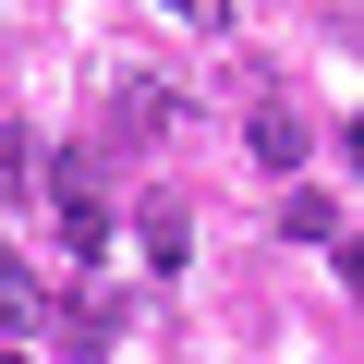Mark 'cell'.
Here are the masks:
<instances>
[{
  "label": "cell",
  "instance_id": "obj_7",
  "mask_svg": "<svg viewBox=\"0 0 364 364\" xmlns=\"http://www.w3.org/2000/svg\"><path fill=\"white\" fill-rule=\"evenodd\" d=\"M182 243H195V219L158 195V207H146V267H182Z\"/></svg>",
  "mask_w": 364,
  "mask_h": 364
},
{
  "label": "cell",
  "instance_id": "obj_12",
  "mask_svg": "<svg viewBox=\"0 0 364 364\" xmlns=\"http://www.w3.org/2000/svg\"><path fill=\"white\" fill-rule=\"evenodd\" d=\"M0 364H13V352H0Z\"/></svg>",
  "mask_w": 364,
  "mask_h": 364
},
{
  "label": "cell",
  "instance_id": "obj_6",
  "mask_svg": "<svg viewBox=\"0 0 364 364\" xmlns=\"http://www.w3.org/2000/svg\"><path fill=\"white\" fill-rule=\"evenodd\" d=\"M25 182H49V146H37V134H0V207H13Z\"/></svg>",
  "mask_w": 364,
  "mask_h": 364
},
{
  "label": "cell",
  "instance_id": "obj_1",
  "mask_svg": "<svg viewBox=\"0 0 364 364\" xmlns=\"http://www.w3.org/2000/svg\"><path fill=\"white\" fill-rule=\"evenodd\" d=\"M49 195H61V243L73 255H109V158H49Z\"/></svg>",
  "mask_w": 364,
  "mask_h": 364
},
{
  "label": "cell",
  "instance_id": "obj_11",
  "mask_svg": "<svg viewBox=\"0 0 364 364\" xmlns=\"http://www.w3.org/2000/svg\"><path fill=\"white\" fill-rule=\"evenodd\" d=\"M352 170H364V122H352Z\"/></svg>",
  "mask_w": 364,
  "mask_h": 364
},
{
  "label": "cell",
  "instance_id": "obj_10",
  "mask_svg": "<svg viewBox=\"0 0 364 364\" xmlns=\"http://www.w3.org/2000/svg\"><path fill=\"white\" fill-rule=\"evenodd\" d=\"M340 279H352V291H364V231H340Z\"/></svg>",
  "mask_w": 364,
  "mask_h": 364
},
{
  "label": "cell",
  "instance_id": "obj_9",
  "mask_svg": "<svg viewBox=\"0 0 364 364\" xmlns=\"http://www.w3.org/2000/svg\"><path fill=\"white\" fill-rule=\"evenodd\" d=\"M170 25H231V0H158Z\"/></svg>",
  "mask_w": 364,
  "mask_h": 364
},
{
  "label": "cell",
  "instance_id": "obj_4",
  "mask_svg": "<svg viewBox=\"0 0 364 364\" xmlns=\"http://www.w3.org/2000/svg\"><path fill=\"white\" fill-rule=\"evenodd\" d=\"M109 109H122V134H170V85H158V73H122Z\"/></svg>",
  "mask_w": 364,
  "mask_h": 364
},
{
  "label": "cell",
  "instance_id": "obj_2",
  "mask_svg": "<svg viewBox=\"0 0 364 364\" xmlns=\"http://www.w3.org/2000/svg\"><path fill=\"white\" fill-rule=\"evenodd\" d=\"M49 328H61L73 352H109V340H122V291H97V279H85L73 304H49Z\"/></svg>",
  "mask_w": 364,
  "mask_h": 364
},
{
  "label": "cell",
  "instance_id": "obj_8",
  "mask_svg": "<svg viewBox=\"0 0 364 364\" xmlns=\"http://www.w3.org/2000/svg\"><path fill=\"white\" fill-rule=\"evenodd\" d=\"M279 231H291V243H340V207H328V195H291Z\"/></svg>",
  "mask_w": 364,
  "mask_h": 364
},
{
  "label": "cell",
  "instance_id": "obj_3",
  "mask_svg": "<svg viewBox=\"0 0 364 364\" xmlns=\"http://www.w3.org/2000/svg\"><path fill=\"white\" fill-rule=\"evenodd\" d=\"M243 146H255V170H304V109H279V97H267V109L243 122Z\"/></svg>",
  "mask_w": 364,
  "mask_h": 364
},
{
  "label": "cell",
  "instance_id": "obj_5",
  "mask_svg": "<svg viewBox=\"0 0 364 364\" xmlns=\"http://www.w3.org/2000/svg\"><path fill=\"white\" fill-rule=\"evenodd\" d=\"M49 316V291H37V267L13 255V243H0V328H37Z\"/></svg>",
  "mask_w": 364,
  "mask_h": 364
}]
</instances>
